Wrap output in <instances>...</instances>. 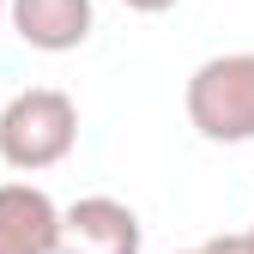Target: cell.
<instances>
[{
    "mask_svg": "<svg viewBox=\"0 0 254 254\" xmlns=\"http://www.w3.org/2000/svg\"><path fill=\"white\" fill-rule=\"evenodd\" d=\"M73 145H79V109L67 91L30 85L0 109V157H6V170H24V176L55 170L73 157Z\"/></svg>",
    "mask_w": 254,
    "mask_h": 254,
    "instance_id": "6da1fadb",
    "label": "cell"
},
{
    "mask_svg": "<svg viewBox=\"0 0 254 254\" xmlns=\"http://www.w3.org/2000/svg\"><path fill=\"white\" fill-rule=\"evenodd\" d=\"M188 121L212 145H242L254 139V49L212 55L188 79Z\"/></svg>",
    "mask_w": 254,
    "mask_h": 254,
    "instance_id": "7a4b0ae2",
    "label": "cell"
},
{
    "mask_svg": "<svg viewBox=\"0 0 254 254\" xmlns=\"http://www.w3.org/2000/svg\"><path fill=\"white\" fill-rule=\"evenodd\" d=\"M139 212L109 194H85L61 206L55 224V254H139Z\"/></svg>",
    "mask_w": 254,
    "mask_h": 254,
    "instance_id": "3957f363",
    "label": "cell"
},
{
    "mask_svg": "<svg viewBox=\"0 0 254 254\" xmlns=\"http://www.w3.org/2000/svg\"><path fill=\"white\" fill-rule=\"evenodd\" d=\"M6 18L12 30L43 49V55H67L91 37V24H97V6L91 0H6Z\"/></svg>",
    "mask_w": 254,
    "mask_h": 254,
    "instance_id": "277c9868",
    "label": "cell"
},
{
    "mask_svg": "<svg viewBox=\"0 0 254 254\" xmlns=\"http://www.w3.org/2000/svg\"><path fill=\"white\" fill-rule=\"evenodd\" d=\"M61 206L37 182H0V254H55Z\"/></svg>",
    "mask_w": 254,
    "mask_h": 254,
    "instance_id": "5b68a950",
    "label": "cell"
},
{
    "mask_svg": "<svg viewBox=\"0 0 254 254\" xmlns=\"http://www.w3.org/2000/svg\"><path fill=\"white\" fill-rule=\"evenodd\" d=\"M200 254H248V236H212Z\"/></svg>",
    "mask_w": 254,
    "mask_h": 254,
    "instance_id": "8992f818",
    "label": "cell"
},
{
    "mask_svg": "<svg viewBox=\"0 0 254 254\" xmlns=\"http://www.w3.org/2000/svg\"><path fill=\"white\" fill-rule=\"evenodd\" d=\"M121 6H127V12H170L176 0H121Z\"/></svg>",
    "mask_w": 254,
    "mask_h": 254,
    "instance_id": "52a82bcc",
    "label": "cell"
},
{
    "mask_svg": "<svg viewBox=\"0 0 254 254\" xmlns=\"http://www.w3.org/2000/svg\"><path fill=\"white\" fill-rule=\"evenodd\" d=\"M242 236H248V254H254V230H242Z\"/></svg>",
    "mask_w": 254,
    "mask_h": 254,
    "instance_id": "ba28073f",
    "label": "cell"
},
{
    "mask_svg": "<svg viewBox=\"0 0 254 254\" xmlns=\"http://www.w3.org/2000/svg\"><path fill=\"white\" fill-rule=\"evenodd\" d=\"M0 18H6V0H0Z\"/></svg>",
    "mask_w": 254,
    "mask_h": 254,
    "instance_id": "9c48e42d",
    "label": "cell"
},
{
    "mask_svg": "<svg viewBox=\"0 0 254 254\" xmlns=\"http://www.w3.org/2000/svg\"><path fill=\"white\" fill-rule=\"evenodd\" d=\"M182 254H200V248H182Z\"/></svg>",
    "mask_w": 254,
    "mask_h": 254,
    "instance_id": "30bf717a",
    "label": "cell"
}]
</instances>
